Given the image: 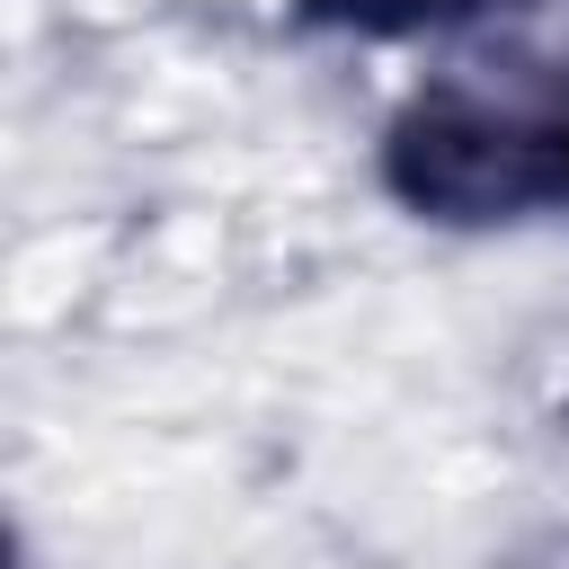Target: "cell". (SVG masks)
<instances>
[{
    "instance_id": "obj_1",
    "label": "cell",
    "mask_w": 569,
    "mask_h": 569,
    "mask_svg": "<svg viewBox=\"0 0 569 569\" xmlns=\"http://www.w3.org/2000/svg\"><path fill=\"white\" fill-rule=\"evenodd\" d=\"M382 187L418 222L498 231L533 213H569V62L498 80H427L382 124Z\"/></svg>"
},
{
    "instance_id": "obj_2",
    "label": "cell",
    "mask_w": 569,
    "mask_h": 569,
    "mask_svg": "<svg viewBox=\"0 0 569 569\" xmlns=\"http://www.w3.org/2000/svg\"><path fill=\"white\" fill-rule=\"evenodd\" d=\"M302 27H320V36H373V44H391V36H436V27H462V18H480V9H498V0H284Z\"/></svg>"
},
{
    "instance_id": "obj_3",
    "label": "cell",
    "mask_w": 569,
    "mask_h": 569,
    "mask_svg": "<svg viewBox=\"0 0 569 569\" xmlns=\"http://www.w3.org/2000/svg\"><path fill=\"white\" fill-rule=\"evenodd\" d=\"M507 569H569V533H542V542H525Z\"/></svg>"
}]
</instances>
